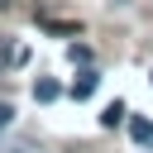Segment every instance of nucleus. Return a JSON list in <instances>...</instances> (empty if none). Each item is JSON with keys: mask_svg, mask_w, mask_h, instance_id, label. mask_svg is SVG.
<instances>
[{"mask_svg": "<svg viewBox=\"0 0 153 153\" xmlns=\"http://www.w3.org/2000/svg\"><path fill=\"white\" fill-rule=\"evenodd\" d=\"M129 134H134V143H143V148H153V120H143V115H134V120H129Z\"/></svg>", "mask_w": 153, "mask_h": 153, "instance_id": "f257e3e1", "label": "nucleus"}, {"mask_svg": "<svg viewBox=\"0 0 153 153\" xmlns=\"http://www.w3.org/2000/svg\"><path fill=\"white\" fill-rule=\"evenodd\" d=\"M96 86H100V76H96V72H91V67H86V72H81V76H76V81H72V96H76V100H86V96H91V91H96Z\"/></svg>", "mask_w": 153, "mask_h": 153, "instance_id": "f03ea898", "label": "nucleus"}, {"mask_svg": "<svg viewBox=\"0 0 153 153\" xmlns=\"http://www.w3.org/2000/svg\"><path fill=\"white\" fill-rule=\"evenodd\" d=\"M57 96H62V86H57L53 76H38V81H33V100L48 105V100H57Z\"/></svg>", "mask_w": 153, "mask_h": 153, "instance_id": "7ed1b4c3", "label": "nucleus"}, {"mask_svg": "<svg viewBox=\"0 0 153 153\" xmlns=\"http://www.w3.org/2000/svg\"><path fill=\"white\" fill-rule=\"evenodd\" d=\"M120 120H124V105H120V100H110V105H105V115H100V124H105V129H115Z\"/></svg>", "mask_w": 153, "mask_h": 153, "instance_id": "20e7f679", "label": "nucleus"}, {"mask_svg": "<svg viewBox=\"0 0 153 153\" xmlns=\"http://www.w3.org/2000/svg\"><path fill=\"white\" fill-rule=\"evenodd\" d=\"M67 57H72V62H91V48H86V43H72Z\"/></svg>", "mask_w": 153, "mask_h": 153, "instance_id": "39448f33", "label": "nucleus"}, {"mask_svg": "<svg viewBox=\"0 0 153 153\" xmlns=\"http://www.w3.org/2000/svg\"><path fill=\"white\" fill-rule=\"evenodd\" d=\"M10 115H14V110H10V105H0V129L10 124Z\"/></svg>", "mask_w": 153, "mask_h": 153, "instance_id": "423d86ee", "label": "nucleus"}]
</instances>
